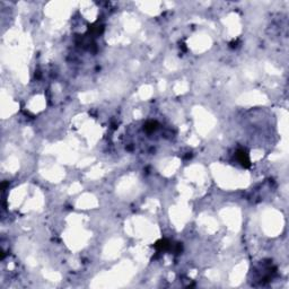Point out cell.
<instances>
[{"mask_svg":"<svg viewBox=\"0 0 289 289\" xmlns=\"http://www.w3.org/2000/svg\"><path fill=\"white\" fill-rule=\"evenodd\" d=\"M237 156H238L239 162H241L244 166H248V165H250V159H248V155L246 154V151H244V150H238Z\"/></svg>","mask_w":289,"mask_h":289,"instance_id":"6da1fadb","label":"cell"},{"mask_svg":"<svg viewBox=\"0 0 289 289\" xmlns=\"http://www.w3.org/2000/svg\"><path fill=\"white\" fill-rule=\"evenodd\" d=\"M156 247L158 248L159 251L166 250V248H168V247H169V242H168V241H166V239L159 241V242H157V244H156Z\"/></svg>","mask_w":289,"mask_h":289,"instance_id":"7a4b0ae2","label":"cell"},{"mask_svg":"<svg viewBox=\"0 0 289 289\" xmlns=\"http://www.w3.org/2000/svg\"><path fill=\"white\" fill-rule=\"evenodd\" d=\"M157 123L154 121H150L148 122V123H146V126H144V130L147 131V132H153V131H155L156 129H157Z\"/></svg>","mask_w":289,"mask_h":289,"instance_id":"3957f363","label":"cell"}]
</instances>
